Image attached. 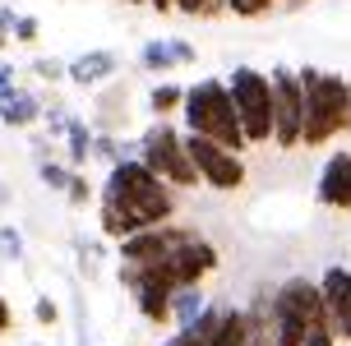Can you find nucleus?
<instances>
[{"label":"nucleus","mask_w":351,"mask_h":346,"mask_svg":"<svg viewBox=\"0 0 351 346\" xmlns=\"http://www.w3.org/2000/svg\"><path fill=\"white\" fill-rule=\"evenodd\" d=\"M167 222H176V190L167 180H158L139 157L116 162L106 171L102 208H97L102 236H111L121 245L130 236H139V231H153V226H167Z\"/></svg>","instance_id":"1"},{"label":"nucleus","mask_w":351,"mask_h":346,"mask_svg":"<svg viewBox=\"0 0 351 346\" xmlns=\"http://www.w3.org/2000/svg\"><path fill=\"white\" fill-rule=\"evenodd\" d=\"M296 74L300 88H305V134H300V143L324 148V143H333L337 134L351 129V84L333 69H315V65L296 69Z\"/></svg>","instance_id":"2"},{"label":"nucleus","mask_w":351,"mask_h":346,"mask_svg":"<svg viewBox=\"0 0 351 346\" xmlns=\"http://www.w3.org/2000/svg\"><path fill=\"white\" fill-rule=\"evenodd\" d=\"M185 134L208 138L227 153H245V129L236 121V102L227 92V79H199L194 88H185V106H180Z\"/></svg>","instance_id":"3"},{"label":"nucleus","mask_w":351,"mask_h":346,"mask_svg":"<svg viewBox=\"0 0 351 346\" xmlns=\"http://www.w3.org/2000/svg\"><path fill=\"white\" fill-rule=\"evenodd\" d=\"M268 323H273L278 346H305L310 332L328 323V305H324L319 282H310V277H287L278 291H273Z\"/></svg>","instance_id":"4"},{"label":"nucleus","mask_w":351,"mask_h":346,"mask_svg":"<svg viewBox=\"0 0 351 346\" xmlns=\"http://www.w3.org/2000/svg\"><path fill=\"white\" fill-rule=\"evenodd\" d=\"M139 162L148 171L167 180L171 190H194L199 171H194L190 153H185V129H176L171 121H153L139 138Z\"/></svg>","instance_id":"5"},{"label":"nucleus","mask_w":351,"mask_h":346,"mask_svg":"<svg viewBox=\"0 0 351 346\" xmlns=\"http://www.w3.org/2000/svg\"><path fill=\"white\" fill-rule=\"evenodd\" d=\"M227 92L236 102V121L245 129V143H273V84L254 65H236L227 74Z\"/></svg>","instance_id":"6"},{"label":"nucleus","mask_w":351,"mask_h":346,"mask_svg":"<svg viewBox=\"0 0 351 346\" xmlns=\"http://www.w3.org/2000/svg\"><path fill=\"white\" fill-rule=\"evenodd\" d=\"M268 84H273V143L278 148H300V134H305V88H300V74L291 65H273Z\"/></svg>","instance_id":"7"},{"label":"nucleus","mask_w":351,"mask_h":346,"mask_svg":"<svg viewBox=\"0 0 351 346\" xmlns=\"http://www.w3.org/2000/svg\"><path fill=\"white\" fill-rule=\"evenodd\" d=\"M158 273L171 282V291H185V286H204V277L217 273V245L208 236L190 231L185 240L176 245L171 254L158 263Z\"/></svg>","instance_id":"8"},{"label":"nucleus","mask_w":351,"mask_h":346,"mask_svg":"<svg viewBox=\"0 0 351 346\" xmlns=\"http://www.w3.org/2000/svg\"><path fill=\"white\" fill-rule=\"evenodd\" d=\"M185 153H190L194 171H199V185L222 190V194L245 185V157L241 153H227V148H217L208 138H194V134H185Z\"/></svg>","instance_id":"9"},{"label":"nucleus","mask_w":351,"mask_h":346,"mask_svg":"<svg viewBox=\"0 0 351 346\" xmlns=\"http://www.w3.org/2000/svg\"><path fill=\"white\" fill-rule=\"evenodd\" d=\"M121 286L130 291L134 310L143 314V323H153V328H167L171 323V295L176 291L158 268H125L121 263Z\"/></svg>","instance_id":"10"},{"label":"nucleus","mask_w":351,"mask_h":346,"mask_svg":"<svg viewBox=\"0 0 351 346\" xmlns=\"http://www.w3.org/2000/svg\"><path fill=\"white\" fill-rule=\"evenodd\" d=\"M194 226H180V222H167V226H153V231H139V236H130L121 240V263L125 268H158L167 254H171L176 245L190 236Z\"/></svg>","instance_id":"11"},{"label":"nucleus","mask_w":351,"mask_h":346,"mask_svg":"<svg viewBox=\"0 0 351 346\" xmlns=\"http://www.w3.org/2000/svg\"><path fill=\"white\" fill-rule=\"evenodd\" d=\"M319 291H324V305H328V328L337 332V342H351V268L333 263L319 277Z\"/></svg>","instance_id":"12"},{"label":"nucleus","mask_w":351,"mask_h":346,"mask_svg":"<svg viewBox=\"0 0 351 346\" xmlns=\"http://www.w3.org/2000/svg\"><path fill=\"white\" fill-rule=\"evenodd\" d=\"M315 199L324 208H337V212H351V153L337 148L324 171H319V185H315Z\"/></svg>","instance_id":"13"},{"label":"nucleus","mask_w":351,"mask_h":346,"mask_svg":"<svg viewBox=\"0 0 351 346\" xmlns=\"http://www.w3.org/2000/svg\"><path fill=\"white\" fill-rule=\"evenodd\" d=\"M194 60H199V51H194L185 37H153V42L139 47V65L148 69V74H167V69L194 65Z\"/></svg>","instance_id":"14"},{"label":"nucleus","mask_w":351,"mask_h":346,"mask_svg":"<svg viewBox=\"0 0 351 346\" xmlns=\"http://www.w3.org/2000/svg\"><path fill=\"white\" fill-rule=\"evenodd\" d=\"M121 74V55L106 51V47H97V51H84L70 60V84L74 88H97L106 84V79H116Z\"/></svg>","instance_id":"15"},{"label":"nucleus","mask_w":351,"mask_h":346,"mask_svg":"<svg viewBox=\"0 0 351 346\" xmlns=\"http://www.w3.org/2000/svg\"><path fill=\"white\" fill-rule=\"evenodd\" d=\"M42 111H47V102L23 84H14L0 97V125H5V129H28V125L42 121Z\"/></svg>","instance_id":"16"},{"label":"nucleus","mask_w":351,"mask_h":346,"mask_svg":"<svg viewBox=\"0 0 351 346\" xmlns=\"http://www.w3.org/2000/svg\"><path fill=\"white\" fill-rule=\"evenodd\" d=\"M222 314H227V305H208V310L199 314V323L171 328L167 337H162V346H213V332H217V323H222Z\"/></svg>","instance_id":"17"},{"label":"nucleus","mask_w":351,"mask_h":346,"mask_svg":"<svg viewBox=\"0 0 351 346\" xmlns=\"http://www.w3.org/2000/svg\"><path fill=\"white\" fill-rule=\"evenodd\" d=\"M213 300L204 295V286H185V291L171 295V328H190V323H199V314L208 310Z\"/></svg>","instance_id":"18"},{"label":"nucleus","mask_w":351,"mask_h":346,"mask_svg":"<svg viewBox=\"0 0 351 346\" xmlns=\"http://www.w3.org/2000/svg\"><path fill=\"white\" fill-rule=\"evenodd\" d=\"M93 143H97V129H93L88 121H79V116H70V125H65V148H70V166L74 171L93 162Z\"/></svg>","instance_id":"19"},{"label":"nucleus","mask_w":351,"mask_h":346,"mask_svg":"<svg viewBox=\"0 0 351 346\" xmlns=\"http://www.w3.org/2000/svg\"><path fill=\"white\" fill-rule=\"evenodd\" d=\"M213 346H250V319H245V305H227L222 323L213 332Z\"/></svg>","instance_id":"20"},{"label":"nucleus","mask_w":351,"mask_h":346,"mask_svg":"<svg viewBox=\"0 0 351 346\" xmlns=\"http://www.w3.org/2000/svg\"><path fill=\"white\" fill-rule=\"evenodd\" d=\"M185 106V88H176V84H158L153 92H148V111L158 116V121H167L171 111H180Z\"/></svg>","instance_id":"21"},{"label":"nucleus","mask_w":351,"mask_h":346,"mask_svg":"<svg viewBox=\"0 0 351 346\" xmlns=\"http://www.w3.org/2000/svg\"><path fill=\"white\" fill-rule=\"evenodd\" d=\"M37 175H42V185H47V190L65 194V190H70V180H74L79 171H74L70 162H42V166H37Z\"/></svg>","instance_id":"22"},{"label":"nucleus","mask_w":351,"mask_h":346,"mask_svg":"<svg viewBox=\"0 0 351 346\" xmlns=\"http://www.w3.org/2000/svg\"><path fill=\"white\" fill-rule=\"evenodd\" d=\"M33 74L42 84H60V79H70V60H56V55H37L33 60Z\"/></svg>","instance_id":"23"},{"label":"nucleus","mask_w":351,"mask_h":346,"mask_svg":"<svg viewBox=\"0 0 351 346\" xmlns=\"http://www.w3.org/2000/svg\"><path fill=\"white\" fill-rule=\"evenodd\" d=\"M227 0H176V14L185 18H208V14H222Z\"/></svg>","instance_id":"24"},{"label":"nucleus","mask_w":351,"mask_h":346,"mask_svg":"<svg viewBox=\"0 0 351 346\" xmlns=\"http://www.w3.org/2000/svg\"><path fill=\"white\" fill-rule=\"evenodd\" d=\"M0 259L5 263L23 259V231H19V226H0Z\"/></svg>","instance_id":"25"},{"label":"nucleus","mask_w":351,"mask_h":346,"mask_svg":"<svg viewBox=\"0 0 351 346\" xmlns=\"http://www.w3.org/2000/svg\"><path fill=\"white\" fill-rule=\"evenodd\" d=\"M227 10L236 18H263L268 10H278V0H227Z\"/></svg>","instance_id":"26"},{"label":"nucleus","mask_w":351,"mask_h":346,"mask_svg":"<svg viewBox=\"0 0 351 346\" xmlns=\"http://www.w3.org/2000/svg\"><path fill=\"white\" fill-rule=\"evenodd\" d=\"M42 121H47V129H51V138H65V125H70V116H65V106L56 102H47V111H42Z\"/></svg>","instance_id":"27"},{"label":"nucleus","mask_w":351,"mask_h":346,"mask_svg":"<svg viewBox=\"0 0 351 346\" xmlns=\"http://www.w3.org/2000/svg\"><path fill=\"white\" fill-rule=\"evenodd\" d=\"M33 314H37V323H42V328H51V323H60V305H56L51 295H37Z\"/></svg>","instance_id":"28"},{"label":"nucleus","mask_w":351,"mask_h":346,"mask_svg":"<svg viewBox=\"0 0 351 346\" xmlns=\"http://www.w3.org/2000/svg\"><path fill=\"white\" fill-rule=\"evenodd\" d=\"M65 199H70L74 208H88V199H93V185H88V175H74L70 190H65Z\"/></svg>","instance_id":"29"},{"label":"nucleus","mask_w":351,"mask_h":346,"mask_svg":"<svg viewBox=\"0 0 351 346\" xmlns=\"http://www.w3.org/2000/svg\"><path fill=\"white\" fill-rule=\"evenodd\" d=\"M14 23H19V14L10 10V5H0V51L14 42Z\"/></svg>","instance_id":"30"},{"label":"nucleus","mask_w":351,"mask_h":346,"mask_svg":"<svg viewBox=\"0 0 351 346\" xmlns=\"http://www.w3.org/2000/svg\"><path fill=\"white\" fill-rule=\"evenodd\" d=\"M37 33H42V23H37L33 14H19V23H14V42H37Z\"/></svg>","instance_id":"31"},{"label":"nucleus","mask_w":351,"mask_h":346,"mask_svg":"<svg viewBox=\"0 0 351 346\" xmlns=\"http://www.w3.org/2000/svg\"><path fill=\"white\" fill-rule=\"evenodd\" d=\"M305 346H342V342H337V332L324 323V328H315L310 337H305Z\"/></svg>","instance_id":"32"},{"label":"nucleus","mask_w":351,"mask_h":346,"mask_svg":"<svg viewBox=\"0 0 351 346\" xmlns=\"http://www.w3.org/2000/svg\"><path fill=\"white\" fill-rule=\"evenodd\" d=\"M14 84H19V79H14V65H10V60H0V97H5Z\"/></svg>","instance_id":"33"},{"label":"nucleus","mask_w":351,"mask_h":346,"mask_svg":"<svg viewBox=\"0 0 351 346\" xmlns=\"http://www.w3.org/2000/svg\"><path fill=\"white\" fill-rule=\"evenodd\" d=\"M10 328H14V310H10V300L0 295V337H5Z\"/></svg>","instance_id":"34"},{"label":"nucleus","mask_w":351,"mask_h":346,"mask_svg":"<svg viewBox=\"0 0 351 346\" xmlns=\"http://www.w3.org/2000/svg\"><path fill=\"white\" fill-rule=\"evenodd\" d=\"M148 5H153L158 14H171V10H176V0H148Z\"/></svg>","instance_id":"35"},{"label":"nucleus","mask_w":351,"mask_h":346,"mask_svg":"<svg viewBox=\"0 0 351 346\" xmlns=\"http://www.w3.org/2000/svg\"><path fill=\"white\" fill-rule=\"evenodd\" d=\"M278 5H287V10H300V5H305V0H278Z\"/></svg>","instance_id":"36"},{"label":"nucleus","mask_w":351,"mask_h":346,"mask_svg":"<svg viewBox=\"0 0 351 346\" xmlns=\"http://www.w3.org/2000/svg\"><path fill=\"white\" fill-rule=\"evenodd\" d=\"M5 203H10V190H5V185H0V208H5Z\"/></svg>","instance_id":"37"},{"label":"nucleus","mask_w":351,"mask_h":346,"mask_svg":"<svg viewBox=\"0 0 351 346\" xmlns=\"http://www.w3.org/2000/svg\"><path fill=\"white\" fill-rule=\"evenodd\" d=\"M125 5H148V0H125Z\"/></svg>","instance_id":"38"}]
</instances>
